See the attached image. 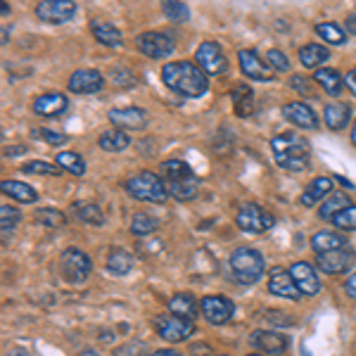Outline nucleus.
Listing matches in <instances>:
<instances>
[{
    "label": "nucleus",
    "mask_w": 356,
    "mask_h": 356,
    "mask_svg": "<svg viewBox=\"0 0 356 356\" xmlns=\"http://www.w3.org/2000/svg\"><path fill=\"white\" fill-rule=\"evenodd\" d=\"M162 81L181 97H200L209 88L207 74L193 62H166L162 67Z\"/></svg>",
    "instance_id": "obj_1"
},
{
    "label": "nucleus",
    "mask_w": 356,
    "mask_h": 356,
    "mask_svg": "<svg viewBox=\"0 0 356 356\" xmlns=\"http://www.w3.org/2000/svg\"><path fill=\"white\" fill-rule=\"evenodd\" d=\"M273 159L285 171H304L312 164V145L297 134H280L271 138Z\"/></svg>",
    "instance_id": "obj_2"
},
{
    "label": "nucleus",
    "mask_w": 356,
    "mask_h": 356,
    "mask_svg": "<svg viewBox=\"0 0 356 356\" xmlns=\"http://www.w3.org/2000/svg\"><path fill=\"white\" fill-rule=\"evenodd\" d=\"M159 174H162V181L171 197L181 200V202H188V200H193L195 195L200 193L197 174L191 169V164L181 162V159H169V162H164Z\"/></svg>",
    "instance_id": "obj_3"
},
{
    "label": "nucleus",
    "mask_w": 356,
    "mask_h": 356,
    "mask_svg": "<svg viewBox=\"0 0 356 356\" xmlns=\"http://www.w3.org/2000/svg\"><path fill=\"white\" fill-rule=\"evenodd\" d=\"M231 271L235 280L243 285H257L264 278V257L259 250H252V247H238L231 254Z\"/></svg>",
    "instance_id": "obj_4"
},
{
    "label": "nucleus",
    "mask_w": 356,
    "mask_h": 356,
    "mask_svg": "<svg viewBox=\"0 0 356 356\" xmlns=\"http://www.w3.org/2000/svg\"><path fill=\"white\" fill-rule=\"evenodd\" d=\"M124 188L131 197L143 200V202L159 204L169 197V191H166L162 176L152 174V171H138V174H134L131 178H126Z\"/></svg>",
    "instance_id": "obj_5"
},
{
    "label": "nucleus",
    "mask_w": 356,
    "mask_h": 356,
    "mask_svg": "<svg viewBox=\"0 0 356 356\" xmlns=\"http://www.w3.org/2000/svg\"><path fill=\"white\" fill-rule=\"evenodd\" d=\"M90 268H93V261L86 252L76 250V247H69L60 254V273L67 283L72 285H81L86 278L90 275Z\"/></svg>",
    "instance_id": "obj_6"
},
{
    "label": "nucleus",
    "mask_w": 356,
    "mask_h": 356,
    "mask_svg": "<svg viewBox=\"0 0 356 356\" xmlns=\"http://www.w3.org/2000/svg\"><path fill=\"white\" fill-rule=\"evenodd\" d=\"M235 223H238L240 231L245 233H254L259 235L268 228H273L275 219L268 214L264 207H257V204H245L238 209V216H235Z\"/></svg>",
    "instance_id": "obj_7"
},
{
    "label": "nucleus",
    "mask_w": 356,
    "mask_h": 356,
    "mask_svg": "<svg viewBox=\"0 0 356 356\" xmlns=\"http://www.w3.org/2000/svg\"><path fill=\"white\" fill-rule=\"evenodd\" d=\"M354 261H356V252L349 245L340 247V250L325 252V254H316V268H321V271L328 275H340L352 271Z\"/></svg>",
    "instance_id": "obj_8"
},
{
    "label": "nucleus",
    "mask_w": 356,
    "mask_h": 356,
    "mask_svg": "<svg viewBox=\"0 0 356 356\" xmlns=\"http://www.w3.org/2000/svg\"><path fill=\"white\" fill-rule=\"evenodd\" d=\"M154 330H157L159 335H162V340H166V342H183L195 335L193 321L178 318L174 314L157 316V318H154Z\"/></svg>",
    "instance_id": "obj_9"
},
{
    "label": "nucleus",
    "mask_w": 356,
    "mask_h": 356,
    "mask_svg": "<svg viewBox=\"0 0 356 356\" xmlns=\"http://www.w3.org/2000/svg\"><path fill=\"white\" fill-rule=\"evenodd\" d=\"M136 45H138V50H140L145 57H150V60H166L176 48L174 41H171V36H166L162 31L140 33V36L136 38Z\"/></svg>",
    "instance_id": "obj_10"
},
{
    "label": "nucleus",
    "mask_w": 356,
    "mask_h": 356,
    "mask_svg": "<svg viewBox=\"0 0 356 356\" xmlns=\"http://www.w3.org/2000/svg\"><path fill=\"white\" fill-rule=\"evenodd\" d=\"M200 309H202L204 318L209 321L211 325H226L228 321L233 318L235 307L228 297L223 295H207L200 300Z\"/></svg>",
    "instance_id": "obj_11"
},
{
    "label": "nucleus",
    "mask_w": 356,
    "mask_h": 356,
    "mask_svg": "<svg viewBox=\"0 0 356 356\" xmlns=\"http://www.w3.org/2000/svg\"><path fill=\"white\" fill-rule=\"evenodd\" d=\"M76 15V3L72 0H43L36 5V17L48 24H65Z\"/></svg>",
    "instance_id": "obj_12"
},
{
    "label": "nucleus",
    "mask_w": 356,
    "mask_h": 356,
    "mask_svg": "<svg viewBox=\"0 0 356 356\" xmlns=\"http://www.w3.org/2000/svg\"><path fill=\"white\" fill-rule=\"evenodd\" d=\"M195 60H197V67L202 69L204 74H211V76L223 74L228 69L226 55H223V50L214 41H207L200 45L197 53H195Z\"/></svg>",
    "instance_id": "obj_13"
},
{
    "label": "nucleus",
    "mask_w": 356,
    "mask_h": 356,
    "mask_svg": "<svg viewBox=\"0 0 356 356\" xmlns=\"http://www.w3.org/2000/svg\"><path fill=\"white\" fill-rule=\"evenodd\" d=\"M238 60H240V69H243V74L247 79H252V81H271L273 79V69L268 67L259 55H257V50H250V48L240 50Z\"/></svg>",
    "instance_id": "obj_14"
},
{
    "label": "nucleus",
    "mask_w": 356,
    "mask_h": 356,
    "mask_svg": "<svg viewBox=\"0 0 356 356\" xmlns=\"http://www.w3.org/2000/svg\"><path fill=\"white\" fill-rule=\"evenodd\" d=\"M290 273H292V278H295V285L300 288L302 295L314 297V295H318L321 288H323V285H321L318 273H316V268H314L309 261H297V264H292V266H290Z\"/></svg>",
    "instance_id": "obj_15"
},
{
    "label": "nucleus",
    "mask_w": 356,
    "mask_h": 356,
    "mask_svg": "<svg viewBox=\"0 0 356 356\" xmlns=\"http://www.w3.org/2000/svg\"><path fill=\"white\" fill-rule=\"evenodd\" d=\"M250 342L257 352L271 354V356H280V354H285V349H288V337H285L283 332H275V330H254L250 335Z\"/></svg>",
    "instance_id": "obj_16"
},
{
    "label": "nucleus",
    "mask_w": 356,
    "mask_h": 356,
    "mask_svg": "<svg viewBox=\"0 0 356 356\" xmlns=\"http://www.w3.org/2000/svg\"><path fill=\"white\" fill-rule=\"evenodd\" d=\"M102 86H105V76L97 69H79L69 76V90L79 95L97 93V90H102Z\"/></svg>",
    "instance_id": "obj_17"
},
{
    "label": "nucleus",
    "mask_w": 356,
    "mask_h": 356,
    "mask_svg": "<svg viewBox=\"0 0 356 356\" xmlns=\"http://www.w3.org/2000/svg\"><path fill=\"white\" fill-rule=\"evenodd\" d=\"M268 290L275 297H283V300H300L302 292L295 285V278H292L290 271L285 268H271V275H268Z\"/></svg>",
    "instance_id": "obj_18"
},
{
    "label": "nucleus",
    "mask_w": 356,
    "mask_h": 356,
    "mask_svg": "<svg viewBox=\"0 0 356 356\" xmlns=\"http://www.w3.org/2000/svg\"><path fill=\"white\" fill-rule=\"evenodd\" d=\"M110 122L119 131H138L147 124V114L140 107H114L110 110Z\"/></svg>",
    "instance_id": "obj_19"
},
{
    "label": "nucleus",
    "mask_w": 356,
    "mask_h": 356,
    "mask_svg": "<svg viewBox=\"0 0 356 356\" xmlns=\"http://www.w3.org/2000/svg\"><path fill=\"white\" fill-rule=\"evenodd\" d=\"M283 117L290 124H295L297 129H318V117L307 102H288V105H283Z\"/></svg>",
    "instance_id": "obj_20"
},
{
    "label": "nucleus",
    "mask_w": 356,
    "mask_h": 356,
    "mask_svg": "<svg viewBox=\"0 0 356 356\" xmlns=\"http://www.w3.org/2000/svg\"><path fill=\"white\" fill-rule=\"evenodd\" d=\"M69 107V100L62 93H45L41 97H36L33 100V112L38 114V117H60L62 112H67Z\"/></svg>",
    "instance_id": "obj_21"
},
{
    "label": "nucleus",
    "mask_w": 356,
    "mask_h": 356,
    "mask_svg": "<svg viewBox=\"0 0 356 356\" xmlns=\"http://www.w3.org/2000/svg\"><path fill=\"white\" fill-rule=\"evenodd\" d=\"M90 31H93L95 41L107 45V48H122L124 45V36L112 22H102V19H93L90 22Z\"/></svg>",
    "instance_id": "obj_22"
},
{
    "label": "nucleus",
    "mask_w": 356,
    "mask_h": 356,
    "mask_svg": "<svg viewBox=\"0 0 356 356\" xmlns=\"http://www.w3.org/2000/svg\"><path fill=\"white\" fill-rule=\"evenodd\" d=\"M332 193H335V188H332L330 178L318 176V178H314V181L307 186V191L302 193V204L304 207H314L316 202H321L323 197H330Z\"/></svg>",
    "instance_id": "obj_23"
},
{
    "label": "nucleus",
    "mask_w": 356,
    "mask_h": 356,
    "mask_svg": "<svg viewBox=\"0 0 356 356\" xmlns=\"http://www.w3.org/2000/svg\"><path fill=\"white\" fill-rule=\"evenodd\" d=\"M323 119L330 131H340L349 124V119H352V107L344 105V102H330L323 110Z\"/></svg>",
    "instance_id": "obj_24"
},
{
    "label": "nucleus",
    "mask_w": 356,
    "mask_h": 356,
    "mask_svg": "<svg viewBox=\"0 0 356 356\" xmlns=\"http://www.w3.org/2000/svg\"><path fill=\"white\" fill-rule=\"evenodd\" d=\"M347 238L335 231H318L312 238V250L316 254H325V252H332V250H340V247H347Z\"/></svg>",
    "instance_id": "obj_25"
},
{
    "label": "nucleus",
    "mask_w": 356,
    "mask_h": 356,
    "mask_svg": "<svg viewBox=\"0 0 356 356\" xmlns=\"http://www.w3.org/2000/svg\"><path fill=\"white\" fill-rule=\"evenodd\" d=\"M169 312L178 316V318H186V321H193L195 316L200 312V304L195 300L193 295H188V292H181V295L171 297L169 302Z\"/></svg>",
    "instance_id": "obj_26"
},
{
    "label": "nucleus",
    "mask_w": 356,
    "mask_h": 356,
    "mask_svg": "<svg viewBox=\"0 0 356 356\" xmlns=\"http://www.w3.org/2000/svg\"><path fill=\"white\" fill-rule=\"evenodd\" d=\"M330 60V50L321 43H309L300 48V62L307 69H318L323 62Z\"/></svg>",
    "instance_id": "obj_27"
},
{
    "label": "nucleus",
    "mask_w": 356,
    "mask_h": 356,
    "mask_svg": "<svg viewBox=\"0 0 356 356\" xmlns=\"http://www.w3.org/2000/svg\"><path fill=\"white\" fill-rule=\"evenodd\" d=\"M0 191L8 195V197L17 200V202H24V204H33L38 200V193L22 181H3L0 183Z\"/></svg>",
    "instance_id": "obj_28"
},
{
    "label": "nucleus",
    "mask_w": 356,
    "mask_h": 356,
    "mask_svg": "<svg viewBox=\"0 0 356 356\" xmlns=\"http://www.w3.org/2000/svg\"><path fill=\"white\" fill-rule=\"evenodd\" d=\"M314 81L318 83L328 95H340L342 86H344V76L337 72V69H316Z\"/></svg>",
    "instance_id": "obj_29"
},
{
    "label": "nucleus",
    "mask_w": 356,
    "mask_h": 356,
    "mask_svg": "<svg viewBox=\"0 0 356 356\" xmlns=\"http://www.w3.org/2000/svg\"><path fill=\"white\" fill-rule=\"evenodd\" d=\"M97 145L105 152H122L131 145V138L126 136V131L110 129V131H102L100 138H97Z\"/></svg>",
    "instance_id": "obj_30"
},
{
    "label": "nucleus",
    "mask_w": 356,
    "mask_h": 356,
    "mask_svg": "<svg viewBox=\"0 0 356 356\" xmlns=\"http://www.w3.org/2000/svg\"><path fill=\"white\" fill-rule=\"evenodd\" d=\"M131 268H134V257L126 250H122V247H114L110 257H107V271L112 275H126Z\"/></svg>",
    "instance_id": "obj_31"
},
{
    "label": "nucleus",
    "mask_w": 356,
    "mask_h": 356,
    "mask_svg": "<svg viewBox=\"0 0 356 356\" xmlns=\"http://www.w3.org/2000/svg\"><path fill=\"white\" fill-rule=\"evenodd\" d=\"M349 207V197H347V193H340V191H335L330 195L328 200H325L323 204H321V209H318V216L323 221H332L337 214H340L342 209H347Z\"/></svg>",
    "instance_id": "obj_32"
},
{
    "label": "nucleus",
    "mask_w": 356,
    "mask_h": 356,
    "mask_svg": "<svg viewBox=\"0 0 356 356\" xmlns=\"http://www.w3.org/2000/svg\"><path fill=\"white\" fill-rule=\"evenodd\" d=\"M72 211L79 221L90 223V226H102L105 223V214H102V209L95 202H76L72 207Z\"/></svg>",
    "instance_id": "obj_33"
},
{
    "label": "nucleus",
    "mask_w": 356,
    "mask_h": 356,
    "mask_svg": "<svg viewBox=\"0 0 356 356\" xmlns=\"http://www.w3.org/2000/svg\"><path fill=\"white\" fill-rule=\"evenodd\" d=\"M55 164L72 176H83L86 174V162L79 152H60L55 157Z\"/></svg>",
    "instance_id": "obj_34"
},
{
    "label": "nucleus",
    "mask_w": 356,
    "mask_h": 356,
    "mask_svg": "<svg viewBox=\"0 0 356 356\" xmlns=\"http://www.w3.org/2000/svg\"><path fill=\"white\" fill-rule=\"evenodd\" d=\"M316 33L330 45H344L347 43V33L342 31V26H337L335 22H321L316 24Z\"/></svg>",
    "instance_id": "obj_35"
},
{
    "label": "nucleus",
    "mask_w": 356,
    "mask_h": 356,
    "mask_svg": "<svg viewBox=\"0 0 356 356\" xmlns=\"http://www.w3.org/2000/svg\"><path fill=\"white\" fill-rule=\"evenodd\" d=\"M157 226L159 221L147 214V211H138L134 219H131V231H134V235H150L157 231Z\"/></svg>",
    "instance_id": "obj_36"
},
{
    "label": "nucleus",
    "mask_w": 356,
    "mask_h": 356,
    "mask_svg": "<svg viewBox=\"0 0 356 356\" xmlns=\"http://www.w3.org/2000/svg\"><path fill=\"white\" fill-rule=\"evenodd\" d=\"M24 174H36V176H60V166L50 164V162H41V159H33V162H26L22 166Z\"/></svg>",
    "instance_id": "obj_37"
},
{
    "label": "nucleus",
    "mask_w": 356,
    "mask_h": 356,
    "mask_svg": "<svg viewBox=\"0 0 356 356\" xmlns=\"http://www.w3.org/2000/svg\"><path fill=\"white\" fill-rule=\"evenodd\" d=\"M22 221V211L17 207H10V204H3L0 207V228L5 233L8 231H15V226Z\"/></svg>",
    "instance_id": "obj_38"
},
{
    "label": "nucleus",
    "mask_w": 356,
    "mask_h": 356,
    "mask_svg": "<svg viewBox=\"0 0 356 356\" xmlns=\"http://www.w3.org/2000/svg\"><path fill=\"white\" fill-rule=\"evenodd\" d=\"M332 226L340 231H356V204H349L332 219Z\"/></svg>",
    "instance_id": "obj_39"
},
{
    "label": "nucleus",
    "mask_w": 356,
    "mask_h": 356,
    "mask_svg": "<svg viewBox=\"0 0 356 356\" xmlns=\"http://www.w3.org/2000/svg\"><path fill=\"white\" fill-rule=\"evenodd\" d=\"M238 90L243 97H238V95H233V100H235V110H238L240 117H250L252 114V90L250 88H245V86H238Z\"/></svg>",
    "instance_id": "obj_40"
},
{
    "label": "nucleus",
    "mask_w": 356,
    "mask_h": 356,
    "mask_svg": "<svg viewBox=\"0 0 356 356\" xmlns=\"http://www.w3.org/2000/svg\"><path fill=\"white\" fill-rule=\"evenodd\" d=\"M164 15L169 17L171 22H186L188 19V8L183 3H176V0H169V3L162 5Z\"/></svg>",
    "instance_id": "obj_41"
},
{
    "label": "nucleus",
    "mask_w": 356,
    "mask_h": 356,
    "mask_svg": "<svg viewBox=\"0 0 356 356\" xmlns=\"http://www.w3.org/2000/svg\"><path fill=\"white\" fill-rule=\"evenodd\" d=\"M36 221L48 228H53V226H62V223H65V216H62L57 209H38Z\"/></svg>",
    "instance_id": "obj_42"
},
{
    "label": "nucleus",
    "mask_w": 356,
    "mask_h": 356,
    "mask_svg": "<svg viewBox=\"0 0 356 356\" xmlns=\"http://www.w3.org/2000/svg\"><path fill=\"white\" fill-rule=\"evenodd\" d=\"M266 60H268V67L273 69V72H288L290 69V60L285 57V53H280V50H268V55H266Z\"/></svg>",
    "instance_id": "obj_43"
},
{
    "label": "nucleus",
    "mask_w": 356,
    "mask_h": 356,
    "mask_svg": "<svg viewBox=\"0 0 356 356\" xmlns=\"http://www.w3.org/2000/svg\"><path fill=\"white\" fill-rule=\"evenodd\" d=\"M33 136L43 138V140L50 143V145H62V143L67 140V136L57 134V131H48V129H33Z\"/></svg>",
    "instance_id": "obj_44"
},
{
    "label": "nucleus",
    "mask_w": 356,
    "mask_h": 356,
    "mask_svg": "<svg viewBox=\"0 0 356 356\" xmlns=\"http://www.w3.org/2000/svg\"><path fill=\"white\" fill-rule=\"evenodd\" d=\"M344 292H347V297L352 302H356V271L349 275L347 278V283H344Z\"/></svg>",
    "instance_id": "obj_45"
},
{
    "label": "nucleus",
    "mask_w": 356,
    "mask_h": 356,
    "mask_svg": "<svg viewBox=\"0 0 356 356\" xmlns=\"http://www.w3.org/2000/svg\"><path fill=\"white\" fill-rule=\"evenodd\" d=\"M344 86H347V88L352 90V95L356 97V69L347 72V76H344Z\"/></svg>",
    "instance_id": "obj_46"
},
{
    "label": "nucleus",
    "mask_w": 356,
    "mask_h": 356,
    "mask_svg": "<svg viewBox=\"0 0 356 356\" xmlns=\"http://www.w3.org/2000/svg\"><path fill=\"white\" fill-rule=\"evenodd\" d=\"M150 356H181V354L174 352V349H159V352H152Z\"/></svg>",
    "instance_id": "obj_47"
},
{
    "label": "nucleus",
    "mask_w": 356,
    "mask_h": 356,
    "mask_svg": "<svg viewBox=\"0 0 356 356\" xmlns=\"http://www.w3.org/2000/svg\"><path fill=\"white\" fill-rule=\"evenodd\" d=\"M8 356H31L26 352V349H22V347H15V349H10Z\"/></svg>",
    "instance_id": "obj_48"
},
{
    "label": "nucleus",
    "mask_w": 356,
    "mask_h": 356,
    "mask_svg": "<svg viewBox=\"0 0 356 356\" xmlns=\"http://www.w3.org/2000/svg\"><path fill=\"white\" fill-rule=\"evenodd\" d=\"M347 29H349L352 33H356V15H352V17L347 19Z\"/></svg>",
    "instance_id": "obj_49"
},
{
    "label": "nucleus",
    "mask_w": 356,
    "mask_h": 356,
    "mask_svg": "<svg viewBox=\"0 0 356 356\" xmlns=\"http://www.w3.org/2000/svg\"><path fill=\"white\" fill-rule=\"evenodd\" d=\"M81 356H100V354H97V352H93V349H86V352H83Z\"/></svg>",
    "instance_id": "obj_50"
},
{
    "label": "nucleus",
    "mask_w": 356,
    "mask_h": 356,
    "mask_svg": "<svg viewBox=\"0 0 356 356\" xmlns=\"http://www.w3.org/2000/svg\"><path fill=\"white\" fill-rule=\"evenodd\" d=\"M352 143H354V147H356V122L352 126Z\"/></svg>",
    "instance_id": "obj_51"
},
{
    "label": "nucleus",
    "mask_w": 356,
    "mask_h": 356,
    "mask_svg": "<svg viewBox=\"0 0 356 356\" xmlns=\"http://www.w3.org/2000/svg\"><path fill=\"white\" fill-rule=\"evenodd\" d=\"M247 356H264V354H259V352H254V354H247Z\"/></svg>",
    "instance_id": "obj_52"
},
{
    "label": "nucleus",
    "mask_w": 356,
    "mask_h": 356,
    "mask_svg": "<svg viewBox=\"0 0 356 356\" xmlns=\"http://www.w3.org/2000/svg\"><path fill=\"white\" fill-rule=\"evenodd\" d=\"M211 356H228V354H211Z\"/></svg>",
    "instance_id": "obj_53"
}]
</instances>
